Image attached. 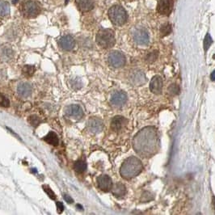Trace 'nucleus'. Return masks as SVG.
Here are the masks:
<instances>
[{"label": "nucleus", "instance_id": "obj_24", "mask_svg": "<svg viewBox=\"0 0 215 215\" xmlns=\"http://www.w3.org/2000/svg\"><path fill=\"white\" fill-rule=\"evenodd\" d=\"M35 72V67L33 66H24L23 68V74L26 77L33 76V75Z\"/></svg>", "mask_w": 215, "mask_h": 215}, {"label": "nucleus", "instance_id": "obj_28", "mask_svg": "<svg viewBox=\"0 0 215 215\" xmlns=\"http://www.w3.org/2000/svg\"><path fill=\"white\" fill-rule=\"evenodd\" d=\"M212 43H213V40H212L210 35L208 33V34H206L205 39H204V42H203V46H204V50H205V51H207L208 49L210 47Z\"/></svg>", "mask_w": 215, "mask_h": 215}, {"label": "nucleus", "instance_id": "obj_33", "mask_svg": "<svg viewBox=\"0 0 215 215\" xmlns=\"http://www.w3.org/2000/svg\"><path fill=\"white\" fill-rule=\"evenodd\" d=\"M64 199H65V201L67 203H73L74 202V200L72 199V197H71V196H69V195H67V194H64Z\"/></svg>", "mask_w": 215, "mask_h": 215}, {"label": "nucleus", "instance_id": "obj_6", "mask_svg": "<svg viewBox=\"0 0 215 215\" xmlns=\"http://www.w3.org/2000/svg\"><path fill=\"white\" fill-rule=\"evenodd\" d=\"M23 12L25 16L29 18L36 17L40 12V7L37 2L33 0H28L23 6Z\"/></svg>", "mask_w": 215, "mask_h": 215}, {"label": "nucleus", "instance_id": "obj_14", "mask_svg": "<svg viewBox=\"0 0 215 215\" xmlns=\"http://www.w3.org/2000/svg\"><path fill=\"white\" fill-rule=\"evenodd\" d=\"M97 184L100 190L104 192H108L112 189L113 187V181L112 179L107 175H101L97 179Z\"/></svg>", "mask_w": 215, "mask_h": 215}, {"label": "nucleus", "instance_id": "obj_12", "mask_svg": "<svg viewBox=\"0 0 215 215\" xmlns=\"http://www.w3.org/2000/svg\"><path fill=\"white\" fill-rule=\"evenodd\" d=\"M87 128L93 134H99L104 129V123L100 118L92 117L87 121Z\"/></svg>", "mask_w": 215, "mask_h": 215}, {"label": "nucleus", "instance_id": "obj_3", "mask_svg": "<svg viewBox=\"0 0 215 215\" xmlns=\"http://www.w3.org/2000/svg\"><path fill=\"white\" fill-rule=\"evenodd\" d=\"M108 17L116 26H122L126 23L128 15L126 11L120 5H114L108 10Z\"/></svg>", "mask_w": 215, "mask_h": 215}, {"label": "nucleus", "instance_id": "obj_1", "mask_svg": "<svg viewBox=\"0 0 215 215\" xmlns=\"http://www.w3.org/2000/svg\"><path fill=\"white\" fill-rule=\"evenodd\" d=\"M160 146V138L156 128L145 127L134 138L133 147L138 155L142 158H150L157 153Z\"/></svg>", "mask_w": 215, "mask_h": 215}, {"label": "nucleus", "instance_id": "obj_31", "mask_svg": "<svg viewBox=\"0 0 215 215\" xmlns=\"http://www.w3.org/2000/svg\"><path fill=\"white\" fill-rule=\"evenodd\" d=\"M157 57H158L157 51H154V52L148 54L147 57H146V60H147V61H149V62H153V61H155Z\"/></svg>", "mask_w": 215, "mask_h": 215}, {"label": "nucleus", "instance_id": "obj_36", "mask_svg": "<svg viewBox=\"0 0 215 215\" xmlns=\"http://www.w3.org/2000/svg\"><path fill=\"white\" fill-rule=\"evenodd\" d=\"M77 207H79L80 209H83V207L80 206V205H77Z\"/></svg>", "mask_w": 215, "mask_h": 215}, {"label": "nucleus", "instance_id": "obj_4", "mask_svg": "<svg viewBox=\"0 0 215 215\" xmlns=\"http://www.w3.org/2000/svg\"><path fill=\"white\" fill-rule=\"evenodd\" d=\"M96 42L102 48H112L116 43L113 31L111 29H102L99 31L96 35Z\"/></svg>", "mask_w": 215, "mask_h": 215}, {"label": "nucleus", "instance_id": "obj_17", "mask_svg": "<svg viewBox=\"0 0 215 215\" xmlns=\"http://www.w3.org/2000/svg\"><path fill=\"white\" fill-rule=\"evenodd\" d=\"M75 3L82 12H90L94 8V0H75Z\"/></svg>", "mask_w": 215, "mask_h": 215}, {"label": "nucleus", "instance_id": "obj_22", "mask_svg": "<svg viewBox=\"0 0 215 215\" xmlns=\"http://www.w3.org/2000/svg\"><path fill=\"white\" fill-rule=\"evenodd\" d=\"M74 168L75 171L79 173H83V171H86L87 169V163L83 160H78L75 163Z\"/></svg>", "mask_w": 215, "mask_h": 215}, {"label": "nucleus", "instance_id": "obj_23", "mask_svg": "<svg viewBox=\"0 0 215 215\" xmlns=\"http://www.w3.org/2000/svg\"><path fill=\"white\" fill-rule=\"evenodd\" d=\"M1 56H2V58L4 61H8L12 59V57H13V51H12V49L8 48V47L6 48V47H5V48L3 50Z\"/></svg>", "mask_w": 215, "mask_h": 215}, {"label": "nucleus", "instance_id": "obj_10", "mask_svg": "<svg viewBox=\"0 0 215 215\" xmlns=\"http://www.w3.org/2000/svg\"><path fill=\"white\" fill-rule=\"evenodd\" d=\"M127 99V95L125 92L122 91H117L113 93L110 101L115 107H121L126 103Z\"/></svg>", "mask_w": 215, "mask_h": 215}, {"label": "nucleus", "instance_id": "obj_25", "mask_svg": "<svg viewBox=\"0 0 215 215\" xmlns=\"http://www.w3.org/2000/svg\"><path fill=\"white\" fill-rule=\"evenodd\" d=\"M167 91H168L169 94H171V96H176V95L180 94V92H181V89H180L178 85L176 84V83H172V84L170 85L167 88Z\"/></svg>", "mask_w": 215, "mask_h": 215}, {"label": "nucleus", "instance_id": "obj_27", "mask_svg": "<svg viewBox=\"0 0 215 215\" xmlns=\"http://www.w3.org/2000/svg\"><path fill=\"white\" fill-rule=\"evenodd\" d=\"M171 27L169 24H166L162 25L161 29H160V33H161L162 36L165 37L171 33Z\"/></svg>", "mask_w": 215, "mask_h": 215}, {"label": "nucleus", "instance_id": "obj_26", "mask_svg": "<svg viewBox=\"0 0 215 215\" xmlns=\"http://www.w3.org/2000/svg\"><path fill=\"white\" fill-rule=\"evenodd\" d=\"M29 121L31 125L34 127H37V125H39L41 122V120H40V117L37 115H32L29 117Z\"/></svg>", "mask_w": 215, "mask_h": 215}, {"label": "nucleus", "instance_id": "obj_2", "mask_svg": "<svg viewBox=\"0 0 215 215\" xmlns=\"http://www.w3.org/2000/svg\"><path fill=\"white\" fill-rule=\"evenodd\" d=\"M143 170V164L138 158L131 156L123 162L120 169L121 176L125 180L136 177Z\"/></svg>", "mask_w": 215, "mask_h": 215}, {"label": "nucleus", "instance_id": "obj_9", "mask_svg": "<svg viewBox=\"0 0 215 215\" xmlns=\"http://www.w3.org/2000/svg\"><path fill=\"white\" fill-rule=\"evenodd\" d=\"M173 9V2L171 0H159L157 12L163 15H169Z\"/></svg>", "mask_w": 215, "mask_h": 215}, {"label": "nucleus", "instance_id": "obj_19", "mask_svg": "<svg viewBox=\"0 0 215 215\" xmlns=\"http://www.w3.org/2000/svg\"><path fill=\"white\" fill-rule=\"evenodd\" d=\"M112 193L113 194V196L116 197H122L126 193V188L121 183H117L112 187Z\"/></svg>", "mask_w": 215, "mask_h": 215}, {"label": "nucleus", "instance_id": "obj_7", "mask_svg": "<svg viewBox=\"0 0 215 215\" xmlns=\"http://www.w3.org/2000/svg\"><path fill=\"white\" fill-rule=\"evenodd\" d=\"M133 38L136 44L142 46L147 45L150 41L149 34H148L147 31L144 29H136L133 35Z\"/></svg>", "mask_w": 215, "mask_h": 215}, {"label": "nucleus", "instance_id": "obj_5", "mask_svg": "<svg viewBox=\"0 0 215 215\" xmlns=\"http://www.w3.org/2000/svg\"><path fill=\"white\" fill-rule=\"evenodd\" d=\"M108 63L113 68H121L125 64V57L119 51H113L107 58Z\"/></svg>", "mask_w": 215, "mask_h": 215}, {"label": "nucleus", "instance_id": "obj_32", "mask_svg": "<svg viewBox=\"0 0 215 215\" xmlns=\"http://www.w3.org/2000/svg\"><path fill=\"white\" fill-rule=\"evenodd\" d=\"M56 206H57V209H58V212L59 213H62V211L64 210V206L63 203L61 202H58L56 203Z\"/></svg>", "mask_w": 215, "mask_h": 215}, {"label": "nucleus", "instance_id": "obj_11", "mask_svg": "<svg viewBox=\"0 0 215 215\" xmlns=\"http://www.w3.org/2000/svg\"><path fill=\"white\" fill-rule=\"evenodd\" d=\"M129 80L135 86H140L146 82V76L143 71L140 70H134L129 75Z\"/></svg>", "mask_w": 215, "mask_h": 215}, {"label": "nucleus", "instance_id": "obj_15", "mask_svg": "<svg viewBox=\"0 0 215 215\" xmlns=\"http://www.w3.org/2000/svg\"><path fill=\"white\" fill-rule=\"evenodd\" d=\"M128 121L122 116H116L111 121V128L115 132H120L126 126Z\"/></svg>", "mask_w": 215, "mask_h": 215}, {"label": "nucleus", "instance_id": "obj_18", "mask_svg": "<svg viewBox=\"0 0 215 215\" xmlns=\"http://www.w3.org/2000/svg\"><path fill=\"white\" fill-rule=\"evenodd\" d=\"M17 92L21 97L27 98L32 94V86L28 83H19L17 87Z\"/></svg>", "mask_w": 215, "mask_h": 215}, {"label": "nucleus", "instance_id": "obj_8", "mask_svg": "<svg viewBox=\"0 0 215 215\" xmlns=\"http://www.w3.org/2000/svg\"><path fill=\"white\" fill-rule=\"evenodd\" d=\"M66 114L75 120H80L83 117V110L78 104H71L66 107L65 110Z\"/></svg>", "mask_w": 215, "mask_h": 215}, {"label": "nucleus", "instance_id": "obj_30", "mask_svg": "<svg viewBox=\"0 0 215 215\" xmlns=\"http://www.w3.org/2000/svg\"><path fill=\"white\" fill-rule=\"evenodd\" d=\"M0 105L3 107H9L10 102L6 96L0 93Z\"/></svg>", "mask_w": 215, "mask_h": 215}, {"label": "nucleus", "instance_id": "obj_37", "mask_svg": "<svg viewBox=\"0 0 215 215\" xmlns=\"http://www.w3.org/2000/svg\"><path fill=\"white\" fill-rule=\"evenodd\" d=\"M17 3V0H15V1L13 2V3Z\"/></svg>", "mask_w": 215, "mask_h": 215}, {"label": "nucleus", "instance_id": "obj_16", "mask_svg": "<svg viewBox=\"0 0 215 215\" xmlns=\"http://www.w3.org/2000/svg\"><path fill=\"white\" fill-rule=\"evenodd\" d=\"M58 45L63 50L66 51H71L73 50L75 46V40L73 37L70 36V35H66L64 37H61L58 41Z\"/></svg>", "mask_w": 215, "mask_h": 215}, {"label": "nucleus", "instance_id": "obj_29", "mask_svg": "<svg viewBox=\"0 0 215 215\" xmlns=\"http://www.w3.org/2000/svg\"><path fill=\"white\" fill-rule=\"evenodd\" d=\"M43 189H44L45 192L47 193V195L49 196V197L51 198L52 200H55L56 199V195L55 193L54 192V191L48 186V185H43L42 186Z\"/></svg>", "mask_w": 215, "mask_h": 215}, {"label": "nucleus", "instance_id": "obj_21", "mask_svg": "<svg viewBox=\"0 0 215 215\" xmlns=\"http://www.w3.org/2000/svg\"><path fill=\"white\" fill-rule=\"evenodd\" d=\"M10 13V6L7 1L0 0V16H6Z\"/></svg>", "mask_w": 215, "mask_h": 215}, {"label": "nucleus", "instance_id": "obj_20", "mask_svg": "<svg viewBox=\"0 0 215 215\" xmlns=\"http://www.w3.org/2000/svg\"><path fill=\"white\" fill-rule=\"evenodd\" d=\"M44 140L47 143L53 146H58L59 143V140H58V135L56 134L54 132H50L48 134L46 135L44 138Z\"/></svg>", "mask_w": 215, "mask_h": 215}, {"label": "nucleus", "instance_id": "obj_35", "mask_svg": "<svg viewBox=\"0 0 215 215\" xmlns=\"http://www.w3.org/2000/svg\"><path fill=\"white\" fill-rule=\"evenodd\" d=\"M213 206H214V209H215V197H213Z\"/></svg>", "mask_w": 215, "mask_h": 215}, {"label": "nucleus", "instance_id": "obj_13", "mask_svg": "<svg viewBox=\"0 0 215 215\" xmlns=\"http://www.w3.org/2000/svg\"><path fill=\"white\" fill-rule=\"evenodd\" d=\"M163 79L160 75H155L150 80V90L152 93L155 95H160L162 93L163 90Z\"/></svg>", "mask_w": 215, "mask_h": 215}, {"label": "nucleus", "instance_id": "obj_34", "mask_svg": "<svg viewBox=\"0 0 215 215\" xmlns=\"http://www.w3.org/2000/svg\"><path fill=\"white\" fill-rule=\"evenodd\" d=\"M210 78H211L212 81H215V71L211 74V76H210Z\"/></svg>", "mask_w": 215, "mask_h": 215}]
</instances>
